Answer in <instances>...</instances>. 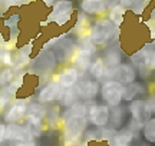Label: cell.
<instances>
[{"mask_svg":"<svg viewBox=\"0 0 155 146\" xmlns=\"http://www.w3.org/2000/svg\"><path fill=\"white\" fill-rule=\"evenodd\" d=\"M79 80H81V75L72 66H66V68H63L62 70H59V72L56 73V78H55V82L63 90L75 87Z\"/></svg>","mask_w":155,"mask_h":146,"instance_id":"5bb4252c","label":"cell"},{"mask_svg":"<svg viewBox=\"0 0 155 146\" xmlns=\"http://www.w3.org/2000/svg\"><path fill=\"white\" fill-rule=\"evenodd\" d=\"M101 100L104 105L112 109V107L121 106L122 97H124V86L115 80H106L101 83Z\"/></svg>","mask_w":155,"mask_h":146,"instance_id":"277c9868","label":"cell"},{"mask_svg":"<svg viewBox=\"0 0 155 146\" xmlns=\"http://www.w3.org/2000/svg\"><path fill=\"white\" fill-rule=\"evenodd\" d=\"M88 109L89 107L85 102H78L62 113V122L71 118H88Z\"/></svg>","mask_w":155,"mask_h":146,"instance_id":"d6986e66","label":"cell"},{"mask_svg":"<svg viewBox=\"0 0 155 146\" xmlns=\"http://www.w3.org/2000/svg\"><path fill=\"white\" fill-rule=\"evenodd\" d=\"M13 97H15V95L7 87H2L0 89V112L6 110L7 107L10 106V103L15 100Z\"/></svg>","mask_w":155,"mask_h":146,"instance_id":"f1b7e54d","label":"cell"},{"mask_svg":"<svg viewBox=\"0 0 155 146\" xmlns=\"http://www.w3.org/2000/svg\"><path fill=\"white\" fill-rule=\"evenodd\" d=\"M28 107H29V102L26 97H16L10 103V106L5 110V113H3L5 123L6 125H12V123L20 125V122L26 119Z\"/></svg>","mask_w":155,"mask_h":146,"instance_id":"8992f818","label":"cell"},{"mask_svg":"<svg viewBox=\"0 0 155 146\" xmlns=\"http://www.w3.org/2000/svg\"><path fill=\"white\" fill-rule=\"evenodd\" d=\"M81 102H92L95 100L101 92V83L92 79H81L75 86Z\"/></svg>","mask_w":155,"mask_h":146,"instance_id":"9c48e42d","label":"cell"},{"mask_svg":"<svg viewBox=\"0 0 155 146\" xmlns=\"http://www.w3.org/2000/svg\"><path fill=\"white\" fill-rule=\"evenodd\" d=\"M144 93H145L144 84L139 83V82H134V83L128 84V86L124 87V97H122V100L131 103V102L137 100L139 96L144 95Z\"/></svg>","mask_w":155,"mask_h":146,"instance_id":"ffe728a7","label":"cell"},{"mask_svg":"<svg viewBox=\"0 0 155 146\" xmlns=\"http://www.w3.org/2000/svg\"><path fill=\"white\" fill-rule=\"evenodd\" d=\"M15 80V70L12 68H5L0 70V86L6 87Z\"/></svg>","mask_w":155,"mask_h":146,"instance_id":"f546056e","label":"cell"},{"mask_svg":"<svg viewBox=\"0 0 155 146\" xmlns=\"http://www.w3.org/2000/svg\"><path fill=\"white\" fill-rule=\"evenodd\" d=\"M78 102H81V99H79V95H78V92L75 87L63 90V96H62V99H61V103L66 107V109L71 107L72 105H75V103H78Z\"/></svg>","mask_w":155,"mask_h":146,"instance_id":"484cf974","label":"cell"},{"mask_svg":"<svg viewBox=\"0 0 155 146\" xmlns=\"http://www.w3.org/2000/svg\"><path fill=\"white\" fill-rule=\"evenodd\" d=\"M109 2L105 0H82L79 3V9L86 16H104L109 9Z\"/></svg>","mask_w":155,"mask_h":146,"instance_id":"2e32d148","label":"cell"},{"mask_svg":"<svg viewBox=\"0 0 155 146\" xmlns=\"http://www.w3.org/2000/svg\"><path fill=\"white\" fill-rule=\"evenodd\" d=\"M119 33H121V29L115 26L108 17H99L91 24L88 39L95 47H105L118 40Z\"/></svg>","mask_w":155,"mask_h":146,"instance_id":"6da1fadb","label":"cell"},{"mask_svg":"<svg viewBox=\"0 0 155 146\" xmlns=\"http://www.w3.org/2000/svg\"><path fill=\"white\" fill-rule=\"evenodd\" d=\"M78 146H88L86 143H82V145H78Z\"/></svg>","mask_w":155,"mask_h":146,"instance_id":"8d00e7d4","label":"cell"},{"mask_svg":"<svg viewBox=\"0 0 155 146\" xmlns=\"http://www.w3.org/2000/svg\"><path fill=\"white\" fill-rule=\"evenodd\" d=\"M45 122H48L50 126H53V122L56 123H59L62 122V112H61V107L59 106H50L48 107V115H46V120Z\"/></svg>","mask_w":155,"mask_h":146,"instance_id":"83f0119b","label":"cell"},{"mask_svg":"<svg viewBox=\"0 0 155 146\" xmlns=\"http://www.w3.org/2000/svg\"><path fill=\"white\" fill-rule=\"evenodd\" d=\"M104 59V63H105V78H104V82L106 80H111L112 73L119 65H122V52L118 46H111L108 50H105L104 56H101Z\"/></svg>","mask_w":155,"mask_h":146,"instance_id":"30bf717a","label":"cell"},{"mask_svg":"<svg viewBox=\"0 0 155 146\" xmlns=\"http://www.w3.org/2000/svg\"><path fill=\"white\" fill-rule=\"evenodd\" d=\"M128 113H129V118L132 119V120L138 122L142 126H145L148 120H151V119L154 118L145 99H137V100L131 102L128 105Z\"/></svg>","mask_w":155,"mask_h":146,"instance_id":"ba28073f","label":"cell"},{"mask_svg":"<svg viewBox=\"0 0 155 146\" xmlns=\"http://www.w3.org/2000/svg\"><path fill=\"white\" fill-rule=\"evenodd\" d=\"M141 135H142V139L145 142L155 145V118L147 122V125L141 130Z\"/></svg>","mask_w":155,"mask_h":146,"instance_id":"d4e9b609","label":"cell"},{"mask_svg":"<svg viewBox=\"0 0 155 146\" xmlns=\"http://www.w3.org/2000/svg\"><path fill=\"white\" fill-rule=\"evenodd\" d=\"M154 92H155V84H154Z\"/></svg>","mask_w":155,"mask_h":146,"instance_id":"f35d334b","label":"cell"},{"mask_svg":"<svg viewBox=\"0 0 155 146\" xmlns=\"http://www.w3.org/2000/svg\"><path fill=\"white\" fill-rule=\"evenodd\" d=\"M88 118H71L62 122V142L65 146H78L82 143L83 135L88 130Z\"/></svg>","mask_w":155,"mask_h":146,"instance_id":"7a4b0ae2","label":"cell"},{"mask_svg":"<svg viewBox=\"0 0 155 146\" xmlns=\"http://www.w3.org/2000/svg\"><path fill=\"white\" fill-rule=\"evenodd\" d=\"M0 62L5 68H12L13 66V56H12V52L7 49V50H3L2 56H0Z\"/></svg>","mask_w":155,"mask_h":146,"instance_id":"4dcf8cb0","label":"cell"},{"mask_svg":"<svg viewBox=\"0 0 155 146\" xmlns=\"http://www.w3.org/2000/svg\"><path fill=\"white\" fill-rule=\"evenodd\" d=\"M46 115H48V107H45V105H40L38 102L29 103L26 118H36V119L46 120Z\"/></svg>","mask_w":155,"mask_h":146,"instance_id":"cb8c5ba5","label":"cell"},{"mask_svg":"<svg viewBox=\"0 0 155 146\" xmlns=\"http://www.w3.org/2000/svg\"><path fill=\"white\" fill-rule=\"evenodd\" d=\"M19 20H20V17L17 16V14H12L9 19H6L5 20V26L6 27H9L10 30H15V29H17V23H19Z\"/></svg>","mask_w":155,"mask_h":146,"instance_id":"1f68e13d","label":"cell"},{"mask_svg":"<svg viewBox=\"0 0 155 146\" xmlns=\"http://www.w3.org/2000/svg\"><path fill=\"white\" fill-rule=\"evenodd\" d=\"M135 138H137V133L131 132L128 128H124V129L115 132L114 138L108 142V145L109 146H129Z\"/></svg>","mask_w":155,"mask_h":146,"instance_id":"ac0fdd59","label":"cell"},{"mask_svg":"<svg viewBox=\"0 0 155 146\" xmlns=\"http://www.w3.org/2000/svg\"><path fill=\"white\" fill-rule=\"evenodd\" d=\"M6 141V123L0 122V143Z\"/></svg>","mask_w":155,"mask_h":146,"instance_id":"836d02e7","label":"cell"},{"mask_svg":"<svg viewBox=\"0 0 155 146\" xmlns=\"http://www.w3.org/2000/svg\"><path fill=\"white\" fill-rule=\"evenodd\" d=\"M0 68H2V62H0ZM0 70H2V69H0Z\"/></svg>","mask_w":155,"mask_h":146,"instance_id":"74e56055","label":"cell"},{"mask_svg":"<svg viewBox=\"0 0 155 146\" xmlns=\"http://www.w3.org/2000/svg\"><path fill=\"white\" fill-rule=\"evenodd\" d=\"M150 17H151V22H155V6L152 7V10H151Z\"/></svg>","mask_w":155,"mask_h":146,"instance_id":"d590c367","label":"cell"},{"mask_svg":"<svg viewBox=\"0 0 155 146\" xmlns=\"http://www.w3.org/2000/svg\"><path fill=\"white\" fill-rule=\"evenodd\" d=\"M122 5L128 7V9H131V10L135 13V14H138L141 16L142 13L145 11V9L148 7L150 5V2H145V0H135V2H121Z\"/></svg>","mask_w":155,"mask_h":146,"instance_id":"4316f807","label":"cell"},{"mask_svg":"<svg viewBox=\"0 0 155 146\" xmlns=\"http://www.w3.org/2000/svg\"><path fill=\"white\" fill-rule=\"evenodd\" d=\"M73 13V3L71 0H58L52 6V11L48 16L49 22H55L58 26L66 24Z\"/></svg>","mask_w":155,"mask_h":146,"instance_id":"52a82bcc","label":"cell"},{"mask_svg":"<svg viewBox=\"0 0 155 146\" xmlns=\"http://www.w3.org/2000/svg\"><path fill=\"white\" fill-rule=\"evenodd\" d=\"M62 96H63V89H62L59 84L56 83L55 80H52L49 83H46L42 87V89L38 92V103L40 105H48V103H52V102L59 100L61 102Z\"/></svg>","mask_w":155,"mask_h":146,"instance_id":"8fae6325","label":"cell"},{"mask_svg":"<svg viewBox=\"0 0 155 146\" xmlns=\"http://www.w3.org/2000/svg\"><path fill=\"white\" fill-rule=\"evenodd\" d=\"M131 65L142 79L151 78L155 73V47L145 46L129 56Z\"/></svg>","mask_w":155,"mask_h":146,"instance_id":"3957f363","label":"cell"},{"mask_svg":"<svg viewBox=\"0 0 155 146\" xmlns=\"http://www.w3.org/2000/svg\"><path fill=\"white\" fill-rule=\"evenodd\" d=\"M88 105V120L89 123L95 126L96 129H104L109 125V112L111 109L101 103V102L92 100V102H85Z\"/></svg>","mask_w":155,"mask_h":146,"instance_id":"5b68a950","label":"cell"},{"mask_svg":"<svg viewBox=\"0 0 155 146\" xmlns=\"http://www.w3.org/2000/svg\"><path fill=\"white\" fill-rule=\"evenodd\" d=\"M10 146H38L33 142H17V143H10Z\"/></svg>","mask_w":155,"mask_h":146,"instance_id":"e575fe53","label":"cell"},{"mask_svg":"<svg viewBox=\"0 0 155 146\" xmlns=\"http://www.w3.org/2000/svg\"><path fill=\"white\" fill-rule=\"evenodd\" d=\"M125 11H127V7L122 5L121 2H115V6H109L108 19H109L115 26L121 27V24L124 23V19H125Z\"/></svg>","mask_w":155,"mask_h":146,"instance_id":"7402d4cb","label":"cell"},{"mask_svg":"<svg viewBox=\"0 0 155 146\" xmlns=\"http://www.w3.org/2000/svg\"><path fill=\"white\" fill-rule=\"evenodd\" d=\"M89 76L92 78V80H96V82H104V78H105V63H104V59L101 56H98L95 60H92V65L89 68Z\"/></svg>","mask_w":155,"mask_h":146,"instance_id":"603a6c76","label":"cell"},{"mask_svg":"<svg viewBox=\"0 0 155 146\" xmlns=\"http://www.w3.org/2000/svg\"><path fill=\"white\" fill-rule=\"evenodd\" d=\"M147 103H148V106H150L151 112H152V115L155 113V92H152V93H150V95L147 96Z\"/></svg>","mask_w":155,"mask_h":146,"instance_id":"d6a6232c","label":"cell"},{"mask_svg":"<svg viewBox=\"0 0 155 146\" xmlns=\"http://www.w3.org/2000/svg\"><path fill=\"white\" fill-rule=\"evenodd\" d=\"M137 79H138V73L134 69L131 63H122L114 70L111 80H115V82L121 83L125 87L128 84L137 82Z\"/></svg>","mask_w":155,"mask_h":146,"instance_id":"7c38bea8","label":"cell"},{"mask_svg":"<svg viewBox=\"0 0 155 146\" xmlns=\"http://www.w3.org/2000/svg\"><path fill=\"white\" fill-rule=\"evenodd\" d=\"M127 113H128V107L124 106H118V107H112L111 112H109V128L112 130H118L124 129L127 126Z\"/></svg>","mask_w":155,"mask_h":146,"instance_id":"e0dca14e","label":"cell"},{"mask_svg":"<svg viewBox=\"0 0 155 146\" xmlns=\"http://www.w3.org/2000/svg\"><path fill=\"white\" fill-rule=\"evenodd\" d=\"M6 141L10 143L17 142H33V136L28 132L23 125H6Z\"/></svg>","mask_w":155,"mask_h":146,"instance_id":"9a60e30c","label":"cell"},{"mask_svg":"<svg viewBox=\"0 0 155 146\" xmlns=\"http://www.w3.org/2000/svg\"><path fill=\"white\" fill-rule=\"evenodd\" d=\"M71 62H72V68L76 69L81 76H83L92 65V52L88 49H83V47H79L72 55Z\"/></svg>","mask_w":155,"mask_h":146,"instance_id":"4fadbf2b","label":"cell"},{"mask_svg":"<svg viewBox=\"0 0 155 146\" xmlns=\"http://www.w3.org/2000/svg\"><path fill=\"white\" fill-rule=\"evenodd\" d=\"M28 132L35 138H40L45 133L46 129V122L42 119H36V118H26L25 119V125H23Z\"/></svg>","mask_w":155,"mask_h":146,"instance_id":"44dd1931","label":"cell"}]
</instances>
